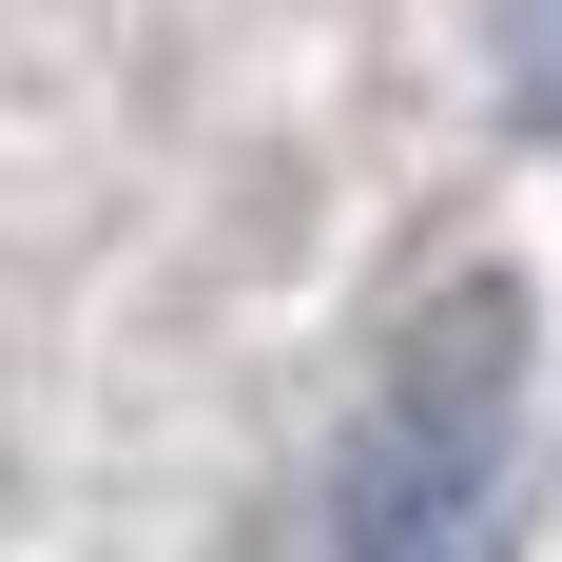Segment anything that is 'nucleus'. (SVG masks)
<instances>
[{
    "instance_id": "obj_1",
    "label": "nucleus",
    "mask_w": 562,
    "mask_h": 562,
    "mask_svg": "<svg viewBox=\"0 0 562 562\" xmlns=\"http://www.w3.org/2000/svg\"><path fill=\"white\" fill-rule=\"evenodd\" d=\"M505 407H524V311L465 291L447 330L389 369V407L349 427L330 543H447V524H485V505H505Z\"/></svg>"
},
{
    "instance_id": "obj_2",
    "label": "nucleus",
    "mask_w": 562,
    "mask_h": 562,
    "mask_svg": "<svg viewBox=\"0 0 562 562\" xmlns=\"http://www.w3.org/2000/svg\"><path fill=\"white\" fill-rule=\"evenodd\" d=\"M505 78H524V116L562 136V0H505Z\"/></svg>"
}]
</instances>
